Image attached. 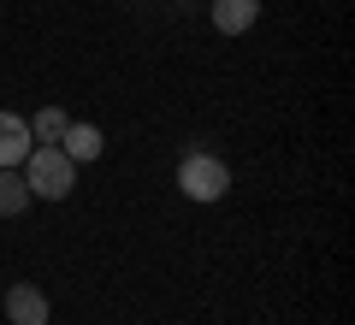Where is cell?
Returning a JSON list of instances; mask_svg holds the SVG:
<instances>
[{
	"instance_id": "obj_6",
	"label": "cell",
	"mask_w": 355,
	"mask_h": 325,
	"mask_svg": "<svg viewBox=\"0 0 355 325\" xmlns=\"http://www.w3.org/2000/svg\"><path fill=\"white\" fill-rule=\"evenodd\" d=\"M53 148H65V154H71L77 166H89V160H101L107 137H101V130H95V125H65V137L53 142Z\"/></svg>"
},
{
	"instance_id": "obj_4",
	"label": "cell",
	"mask_w": 355,
	"mask_h": 325,
	"mask_svg": "<svg viewBox=\"0 0 355 325\" xmlns=\"http://www.w3.org/2000/svg\"><path fill=\"white\" fill-rule=\"evenodd\" d=\"M207 18H214V30H225V36H243V30H254V18H261V0H214Z\"/></svg>"
},
{
	"instance_id": "obj_1",
	"label": "cell",
	"mask_w": 355,
	"mask_h": 325,
	"mask_svg": "<svg viewBox=\"0 0 355 325\" xmlns=\"http://www.w3.org/2000/svg\"><path fill=\"white\" fill-rule=\"evenodd\" d=\"M24 184H30V195H42V201H65L77 189V160L65 148H53V142H36V148L24 154Z\"/></svg>"
},
{
	"instance_id": "obj_3",
	"label": "cell",
	"mask_w": 355,
	"mask_h": 325,
	"mask_svg": "<svg viewBox=\"0 0 355 325\" xmlns=\"http://www.w3.org/2000/svg\"><path fill=\"white\" fill-rule=\"evenodd\" d=\"M6 319L12 325H48L53 308H48V296H42L36 284H12L6 290Z\"/></svg>"
},
{
	"instance_id": "obj_5",
	"label": "cell",
	"mask_w": 355,
	"mask_h": 325,
	"mask_svg": "<svg viewBox=\"0 0 355 325\" xmlns=\"http://www.w3.org/2000/svg\"><path fill=\"white\" fill-rule=\"evenodd\" d=\"M30 148H36V142H30V118L0 113V166H24Z\"/></svg>"
},
{
	"instance_id": "obj_7",
	"label": "cell",
	"mask_w": 355,
	"mask_h": 325,
	"mask_svg": "<svg viewBox=\"0 0 355 325\" xmlns=\"http://www.w3.org/2000/svg\"><path fill=\"white\" fill-rule=\"evenodd\" d=\"M30 201H36V195H30L24 172H18V166H0V219H18Z\"/></svg>"
},
{
	"instance_id": "obj_8",
	"label": "cell",
	"mask_w": 355,
	"mask_h": 325,
	"mask_svg": "<svg viewBox=\"0 0 355 325\" xmlns=\"http://www.w3.org/2000/svg\"><path fill=\"white\" fill-rule=\"evenodd\" d=\"M65 125H71V118H65V107H42L36 125H30V142H60Z\"/></svg>"
},
{
	"instance_id": "obj_2",
	"label": "cell",
	"mask_w": 355,
	"mask_h": 325,
	"mask_svg": "<svg viewBox=\"0 0 355 325\" xmlns=\"http://www.w3.org/2000/svg\"><path fill=\"white\" fill-rule=\"evenodd\" d=\"M178 189L190 201H219L231 189V166L219 160V154H207V148H190L184 166H178Z\"/></svg>"
}]
</instances>
